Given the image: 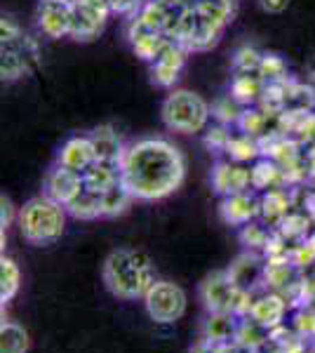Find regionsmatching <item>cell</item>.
<instances>
[{
	"label": "cell",
	"mask_w": 315,
	"mask_h": 353,
	"mask_svg": "<svg viewBox=\"0 0 315 353\" xmlns=\"http://www.w3.org/2000/svg\"><path fill=\"white\" fill-rule=\"evenodd\" d=\"M19 288H21L19 266H17V261L12 257L3 254V257H0V301H3V306L17 297Z\"/></svg>",
	"instance_id": "4316f807"
},
{
	"label": "cell",
	"mask_w": 315,
	"mask_h": 353,
	"mask_svg": "<svg viewBox=\"0 0 315 353\" xmlns=\"http://www.w3.org/2000/svg\"><path fill=\"white\" fill-rule=\"evenodd\" d=\"M31 349V339L28 332L19 323L3 321L0 325V353H28Z\"/></svg>",
	"instance_id": "484cf974"
},
{
	"label": "cell",
	"mask_w": 315,
	"mask_h": 353,
	"mask_svg": "<svg viewBox=\"0 0 315 353\" xmlns=\"http://www.w3.org/2000/svg\"><path fill=\"white\" fill-rule=\"evenodd\" d=\"M226 158L228 161H236L243 165H252L261 158V141L256 137H250L245 132H233L231 141L226 146Z\"/></svg>",
	"instance_id": "603a6c76"
},
{
	"label": "cell",
	"mask_w": 315,
	"mask_h": 353,
	"mask_svg": "<svg viewBox=\"0 0 315 353\" xmlns=\"http://www.w3.org/2000/svg\"><path fill=\"white\" fill-rule=\"evenodd\" d=\"M83 179H85V189H90L94 193H104L120 181V165L96 161L92 168L83 172Z\"/></svg>",
	"instance_id": "7402d4cb"
},
{
	"label": "cell",
	"mask_w": 315,
	"mask_h": 353,
	"mask_svg": "<svg viewBox=\"0 0 315 353\" xmlns=\"http://www.w3.org/2000/svg\"><path fill=\"white\" fill-rule=\"evenodd\" d=\"M243 111H245V106L240 104L238 99H233L231 94H221L219 99H214V104H212V118L219 125H226V128L238 125Z\"/></svg>",
	"instance_id": "4dcf8cb0"
},
{
	"label": "cell",
	"mask_w": 315,
	"mask_h": 353,
	"mask_svg": "<svg viewBox=\"0 0 315 353\" xmlns=\"http://www.w3.org/2000/svg\"><path fill=\"white\" fill-rule=\"evenodd\" d=\"M19 33H21V28L12 17H3V19H0V41H12Z\"/></svg>",
	"instance_id": "ab89813d"
},
{
	"label": "cell",
	"mask_w": 315,
	"mask_h": 353,
	"mask_svg": "<svg viewBox=\"0 0 315 353\" xmlns=\"http://www.w3.org/2000/svg\"><path fill=\"white\" fill-rule=\"evenodd\" d=\"M263 90H266V83L259 73H233L228 94L243 106H256L261 101Z\"/></svg>",
	"instance_id": "d6986e66"
},
{
	"label": "cell",
	"mask_w": 315,
	"mask_h": 353,
	"mask_svg": "<svg viewBox=\"0 0 315 353\" xmlns=\"http://www.w3.org/2000/svg\"><path fill=\"white\" fill-rule=\"evenodd\" d=\"M203 332L205 341H210V344H231L238 332L236 313H210Z\"/></svg>",
	"instance_id": "ffe728a7"
},
{
	"label": "cell",
	"mask_w": 315,
	"mask_h": 353,
	"mask_svg": "<svg viewBox=\"0 0 315 353\" xmlns=\"http://www.w3.org/2000/svg\"><path fill=\"white\" fill-rule=\"evenodd\" d=\"M186 54L188 50L184 45L170 41L158 59L151 64V83L158 88H174V83L181 76V68L186 64Z\"/></svg>",
	"instance_id": "4fadbf2b"
},
{
	"label": "cell",
	"mask_w": 315,
	"mask_h": 353,
	"mask_svg": "<svg viewBox=\"0 0 315 353\" xmlns=\"http://www.w3.org/2000/svg\"><path fill=\"white\" fill-rule=\"evenodd\" d=\"M219 214L228 226H240L243 229L250 221H256L261 217V196L254 189L226 196L219 203Z\"/></svg>",
	"instance_id": "7c38bea8"
},
{
	"label": "cell",
	"mask_w": 315,
	"mask_h": 353,
	"mask_svg": "<svg viewBox=\"0 0 315 353\" xmlns=\"http://www.w3.org/2000/svg\"><path fill=\"white\" fill-rule=\"evenodd\" d=\"M292 201L285 189H273L261 193V219L271 229H278V224L289 214Z\"/></svg>",
	"instance_id": "44dd1931"
},
{
	"label": "cell",
	"mask_w": 315,
	"mask_h": 353,
	"mask_svg": "<svg viewBox=\"0 0 315 353\" xmlns=\"http://www.w3.org/2000/svg\"><path fill=\"white\" fill-rule=\"evenodd\" d=\"M90 139L94 144V151H96V161H106V163H123V156H125V146H123V139L111 125H99L90 132Z\"/></svg>",
	"instance_id": "2e32d148"
},
{
	"label": "cell",
	"mask_w": 315,
	"mask_h": 353,
	"mask_svg": "<svg viewBox=\"0 0 315 353\" xmlns=\"http://www.w3.org/2000/svg\"><path fill=\"white\" fill-rule=\"evenodd\" d=\"M268 339H271V330H266L256 321H252L250 316H245L243 321L238 323L236 341L240 346H245V349H256V346L266 344Z\"/></svg>",
	"instance_id": "f546056e"
},
{
	"label": "cell",
	"mask_w": 315,
	"mask_h": 353,
	"mask_svg": "<svg viewBox=\"0 0 315 353\" xmlns=\"http://www.w3.org/2000/svg\"><path fill=\"white\" fill-rule=\"evenodd\" d=\"M285 111L294 113H311L315 111V85L313 83H287V99H285Z\"/></svg>",
	"instance_id": "d4e9b609"
},
{
	"label": "cell",
	"mask_w": 315,
	"mask_h": 353,
	"mask_svg": "<svg viewBox=\"0 0 315 353\" xmlns=\"http://www.w3.org/2000/svg\"><path fill=\"white\" fill-rule=\"evenodd\" d=\"M130 43H132V50H134V54L139 57L141 61H148V64H153V61H156L158 57H160V52L165 50V45L170 43V38L165 36V33L144 31V33H136V36H132Z\"/></svg>",
	"instance_id": "cb8c5ba5"
},
{
	"label": "cell",
	"mask_w": 315,
	"mask_h": 353,
	"mask_svg": "<svg viewBox=\"0 0 315 353\" xmlns=\"http://www.w3.org/2000/svg\"><path fill=\"white\" fill-rule=\"evenodd\" d=\"M186 176V161L179 146L163 137H146L128 146L120 163V181L134 201H163L172 196Z\"/></svg>",
	"instance_id": "6da1fadb"
},
{
	"label": "cell",
	"mask_w": 315,
	"mask_h": 353,
	"mask_svg": "<svg viewBox=\"0 0 315 353\" xmlns=\"http://www.w3.org/2000/svg\"><path fill=\"white\" fill-rule=\"evenodd\" d=\"M271 236H273L271 226H263L259 221H250V224H245L243 229H240V243H243L250 252H256V250L263 252L268 241H271Z\"/></svg>",
	"instance_id": "d6a6232c"
},
{
	"label": "cell",
	"mask_w": 315,
	"mask_h": 353,
	"mask_svg": "<svg viewBox=\"0 0 315 353\" xmlns=\"http://www.w3.org/2000/svg\"><path fill=\"white\" fill-rule=\"evenodd\" d=\"M212 189L219 193L221 198L236 196V193L252 189V168L250 165L236 163V161H219L212 168Z\"/></svg>",
	"instance_id": "30bf717a"
},
{
	"label": "cell",
	"mask_w": 315,
	"mask_h": 353,
	"mask_svg": "<svg viewBox=\"0 0 315 353\" xmlns=\"http://www.w3.org/2000/svg\"><path fill=\"white\" fill-rule=\"evenodd\" d=\"M306 163H308V172H311V176H315V146H308Z\"/></svg>",
	"instance_id": "7bdbcfd3"
},
{
	"label": "cell",
	"mask_w": 315,
	"mask_h": 353,
	"mask_svg": "<svg viewBox=\"0 0 315 353\" xmlns=\"http://www.w3.org/2000/svg\"><path fill=\"white\" fill-rule=\"evenodd\" d=\"M263 59V52L252 45H243L233 54V73H259V64Z\"/></svg>",
	"instance_id": "e575fe53"
},
{
	"label": "cell",
	"mask_w": 315,
	"mask_h": 353,
	"mask_svg": "<svg viewBox=\"0 0 315 353\" xmlns=\"http://www.w3.org/2000/svg\"><path fill=\"white\" fill-rule=\"evenodd\" d=\"M294 137L301 141L303 146H315V111L303 113L301 121H299V128H296V132H294Z\"/></svg>",
	"instance_id": "74e56055"
},
{
	"label": "cell",
	"mask_w": 315,
	"mask_h": 353,
	"mask_svg": "<svg viewBox=\"0 0 315 353\" xmlns=\"http://www.w3.org/2000/svg\"><path fill=\"white\" fill-rule=\"evenodd\" d=\"M134 201V196L128 191L123 181L111 186L108 191L101 193V217H118L128 210V205Z\"/></svg>",
	"instance_id": "83f0119b"
},
{
	"label": "cell",
	"mask_w": 315,
	"mask_h": 353,
	"mask_svg": "<svg viewBox=\"0 0 315 353\" xmlns=\"http://www.w3.org/2000/svg\"><path fill=\"white\" fill-rule=\"evenodd\" d=\"M64 3H68V5H73V3H76V0H64Z\"/></svg>",
	"instance_id": "bcb514c9"
},
{
	"label": "cell",
	"mask_w": 315,
	"mask_h": 353,
	"mask_svg": "<svg viewBox=\"0 0 315 353\" xmlns=\"http://www.w3.org/2000/svg\"><path fill=\"white\" fill-rule=\"evenodd\" d=\"M111 8L104 0H76L71 12V33L68 36L73 41H94L101 31H104L108 17H111Z\"/></svg>",
	"instance_id": "ba28073f"
},
{
	"label": "cell",
	"mask_w": 315,
	"mask_h": 353,
	"mask_svg": "<svg viewBox=\"0 0 315 353\" xmlns=\"http://www.w3.org/2000/svg\"><path fill=\"white\" fill-rule=\"evenodd\" d=\"M14 219V208H12V201L10 198H0V229L3 233L10 229V224H12Z\"/></svg>",
	"instance_id": "60d3db41"
},
{
	"label": "cell",
	"mask_w": 315,
	"mask_h": 353,
	"mask_svg": "<svg viewBox=\"0 0 315 353\" xmlns=\"http://www.w3.org/2000/svg\"><path fill=\"white\" fill-rule=\"evenodd\" d=\"M66 212L76 219H96L101 217V193H94L90 189H83V193L66 205Z\"/></svg>",
	"instance_id": "f1b7e54d"
},
{
	"label": "cell",
	"mask_w": 315,
	"mask_h": 353,
	"mask_svg": "<svg viewBox=\"0 0 315 353\" xmlns=\"http://www.w3.org/2000/svg\"><path fill=\"white\" fill-rule=\"evenodd\" d=\"M85 189V179L83 174L76 172V170H68L64 165L54 163L52 168L48 170V174H45V181H43V193L48 198H52L59 205H66L71 201H76V198L83 193Z\"/></svg>",
	"instance_id": "9c48e42d"
},
{
	"label": "cell",
	"mask_w": 315,
	"mask_h": 353,
	"mask_svg": "<svg viewBox=\"0 0 315 353\" xmlns=\"http://www.w3.org/2000/svg\"><path fill=\"white\" fill-rule=\"evenodd\" d=\"M57 163L64 165L68 170H76L80 174L92 168L96 163V151L90 134H76L71 139H66L64 146L57 153Z\"/></svg>",
	"instance_id": "5bb4252c"
},
{
	"label": "cell",
	"mask_w": 315,
	"mask_h": 353,
	"mask_svg": "<svg viewBox=\"0 0 315 353\" xmlns=\"http://www.w3.org/2000/svg\"><path fill=\"white\" fill-rule=\"evenodd\" d=\"M200 299L203 306L210 313H236V316H247L252 309V292L250 290L238 288L231 281L228 271L210 273L203 283H200Z\"/></svg>",
	"instance_id": "5b68a950"
},
{
	"label": "cell",
	"mask_w": 315,
	"mask_h": 353,
	"mask_svg": "<svg viewBox=\"0 0 315 353\" xmlns=\"http://www.w3.org/2000/svg\"><path fill=\"white\" fill-rule=\"evenodd\" d=\"M17 221H19V231L28 245L45 248V245H52L64 236L66 208L43 193V196H36L24 203V208L17 212Z\"/></svg>",
	"instance_id": "3957f363"
},
{
	"label": "cell",
	"mask_w": 315,
	"mask_h": 353,
	"mask_svg": "<svg viewBox=\"0 0 315 353\" xmlns=\"http://www.w3.org/2000/svg\"><path fill=\"white\" fill-rule=\"evenodd\" d=\"M38 43L33 38L19 33L12 41H0V76L3 81H17V78L31 73L38 64Z\"/></svg>",
	"instance_id": "52a82bcc"
},
{
	"label": "cell",
	"mask_w": 315,
	"mask_h": 353,
	"mask_svg": "<svg viewBox=\"0 0 315 353\" xmlns=\"http://www.w3.org/2000/svg\"><path fill=\"white\" fill-rule=\"evenodd\" d=\"M289 257H292V264H294L296 269L308 266V264H315V236L303 238V241L289 252Z\"/></svg>",
	"instance_id": "8d00e7d4"
},
{
	"label": "cell",
	"mask_w": 315,
	"mask_h": 353,
	"mask_svg": "<svg viewBox=\"0 0 315 353\" xmlns=\"http://www.w3.org/2000/svg\"><path fill=\"white\" fill-rule=\"evenodd\" d=\"M186 304L188 299L184 288H179L172 281H158L144 297L148 318L158 325H170V323L179 321L186 313Z\"/></svg>",
	"instance_id": "8992f818"
},
{
	"label": "cell",
	"mask_w": 315,
	"mask_h": 353,
	"mask_svg": "<svg viewBox=\"0 0 315 353\" xmlns=\"http://www.w3.org/2000/svg\"><path fill=\"white\" fill-rule=\"evenodd\" d=\"M141 0H108V8L113 14H123V17H134L141 10Z\"/></svg>",
	"instance_id": "f35d334b"
},
{
	"label": "cell",
	"mask_w": 315,
	"mask_h": 353,
	"mask_svg": "<svg viewBox=\"0 0 315 353\" xmlns=\"http://www.w3.org/2000/svg\"><path fill=\"white\" fill-rule=\"evenodd\" d=\"M165 128L179 134L205 132L212 118V106L191 90H172L160 106Z\"/></svg>",
	"instance_id": "277c9868"
},
{
	"label": "cell",
	"mask_w": 315,
	"mask_h": 353,
	"mask_svg": "<svg viewBox=\"0 0 315 353\" xmlns=\"http://www.w3.org/2000/svg\"><path fill=\"white\" fill-rule=\"evenodd\" d=\"M285 313H287V301L280 297V294H263V297H259L252 304L247 316L273 332V330L283 327Z\"/></svg>",
	"instance_id": "9a60e30c"
},
{
	"label": "cell",
	"mask_w": 315,
	"mask_h": 353,
	"mask_svg": "<svg viewBox=\"0 0 315 353\" xmlns=\"http://www.w3.org/2000/svg\"><path fill=\"white\" fill-rule=\"evenodd\" d=\"M252 168V189L256 193H266L273 189H285L287 186V179H285L283 168L271 161V158H259L256 163L250 165Z\"/></svg>",
	"instance_id": "ac0fdd59"
},
{
	"label": "cell",
	"mask_w": 315,
	"mask_h": 353,
	"mask_svg": "<svg viewBox=\"0 0 315 353\" xmlns=\"http://www.w3.org/2000/svg\"><path fill=\"white\" fill-rule=\"evenodd\" d=\"M231 128L226 125H212V128L205 130V137H203V144L205 149H210L212 153H226V146L231 141Z\"/></svg>",
	"instance_id": "d590c367"
},
{
	"label": "cell",
	"mask_w": 315,
	"mask_h": 353,
	"mask_svg": "<svg viewBox=\"0 0 315 353\" xmlns=\"http://www.w3.org/2000/svg\"><path fill=\"white\" fill-rule=\"evenodd\" d=\"M263 266L266 264H261V259L247 250V252L240 254V257L231 264V269H226V271L238 288L250 290L252 292V288H254L256 283H263Z\"/></svg>",
	"instance_id": "e0dca14e"
},
{
	"label": "cell",
	"mask_w": 315,
	"mask_h": 353,
	"mask_svg": "<svg viewBox=\"0 0 315 353\" xmlns=\"http://www.w3.org/2000/svg\"><path fill=\"white\" fill-rule=\"evenodd\" d=\"M308 226H311V219L303 212H289L287 217L278 224L276 231L285 241H303V238H308Z\"/></svg>",
	"instance_id": "836d02e7"
},
{
	"label": "cell",
	"mask_w": 315,
	"mask_h": 353,
	"mask_svg": "<svg viewBox=\"0 0 315 353\" xmlns=\"http://www.w3.org/2000/svg\"><path fill=\"white\" fill-rule=\"evenodd\" d=\"M259 5L266 12H271V14H280V12H285L287 10V5H289V0H259Z\"/></svg>",
	"instance_id": "b9f144b4"
},
{
	"label": "cell",
	"mask_w": 315,
	"mask_h": 353,
	"mask_svg": "<svg viewBox=\"0 0 315 353\" xmlns=\"http://www.w3.org/2000/svg\"><path fill=\"white\" fill-rule=\"evenodd\" d=\"M71 12L73 5L64 3V0H40L36 10L38 31L50 41L68 36L71 33Z\"/></svg>",
	"instance_id": "8fae6325"
},
{
	"label": "cell",
	"mask_w": 315,
	"mask_h": 353,
	"mask_svg": "<svg viewBox=\"0 0 315 353\" xmlns=\"http://www.w3.org/2000/svg\"><path fill=\"white\" fill-rule=\"evenodd\" d=\"M104 285L113 297L123 301L144 299L146 292L158 283V273L151 257L141 250H113L101 269Z\"/></svg>",
	"instance_id": "7a4b0ae2"
},
{
	"label": "cell",
	"mask_w": 315,
	"mask_h": 353,
	"mask_svg": "<svg viewBox=\"0 0 315 353\" xmlns=\"http://www.w3.org/2000/svg\"><path fill=\"white\" fill-rule=\"evenodd\" d=\"M259 76L263 78V83H266V85L289 81L287 61H285L280 54L263 52V59H261V64H259Z\"/></svg>",
	"instance_id": "1f68e13d"
},
{
	"label": "cell",
	"mask_w": 315,
	"mask_h": 353,
	"mask_svg": "<svg viewBox=\"0 0 315 353\" xmlns=\"http://www.w3.org/2000/svg\"><path fill=\"white\" fill-rule=\"evenodd\" d=\"M193 353H219V351H216L214 344H210V341H203V344H198L196 349H193Z\"/></svg>",
	"instance_id": "ee69618b"
},
{
	"label": "cell",
	"mask_w": 315,
	"mask_h": 353,
	"mask_svg": "<svg viewBox=\"0 0 315 353\" xmlns=\"http://www.w3.org/2000/svg\"><path fill=\"white\" fill-rule=\"evenodd\" d=\"M306 73H308V81H311L315 85V54L311 57V61H308V66H306Z\"/></svg>",
	"instance_id": "f6af8a7d"
}]
</instances>
